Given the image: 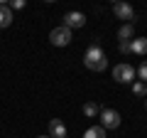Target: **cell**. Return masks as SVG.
Segmentation results:
<instances>
[{
	"label": "cell",
	"mask_w": 147,
	"mask_h": 138,
	"mask_svg": "<svg viewBox=\"0 0 147 138\" xmlns=\"http://www.w3.org/2000/svg\"><path fill=\"white\" fill-rule=\"evenodd\" d=\"M84 64L91 69V72H103V69H105L108 59H105V52L100 49L98 42H93L88 49H86V54H84Z\"/></svg>",
	"instance_id": "1"
},
{
	"label": "cell",
	"mask_w": 147,
	"mask_h": 138,
	"mask_svg": "<svg viewBox=\"0 0 147 138\" xmlns=\"http://www.w3.org/2000/svg\"><path fill=\"white\" fill-rule=\"evenodd\" d=\"M113 79L120 81V84H132V81H135V69L123 62V64H118V67H113Z\"/></svg>",
	"instance_id": "2"
},
{
	"label": "cell",
	"mask_w": 147,
	"mask_h": 138,
	"mask_svg": "<svg viewBox=\"0 0 147 138\" xmlns=\"http://www.w3.org/2000/svg\"><path fill=\"white\" fill-rule=\"evenodd\" d=\"M71 30H69V27H54V30H52V35H49V42H52L54 44V47H66V44L69 42H71Z\"/></svg>",
	"instance_id": "3"
},
{
	"label": "cell",
	"mask_w": 147,
	"mask_h": 138,
	"mask_svg": "<svg viewBox=\"0 0 147 138\" xmlns=\"http://www.w3.org/2000/svg\"><path fill=\"white\" fill-rule=\"evenodd\" d=\"M98 116H100V126L103 128H118L120 126V113L115 109H103Z\"/></svg>",
	"instance_id": "4"
},
{
	"label": "cell",
	"mask_w": 147,
	"mask_h": 138,
	"mask_svg": "<svg viewBox=\"0 0 147 138\" xmlns=\"http://www.w3.org/2000/svg\"><path fill=\"white\" fill-rule=\"evenodd\" d=\"M84 22H86L84 12L71 10V12H66V15H64V27H69V30H74V27H84Z\"/></svg>",
	"instance_id": "5"
},
{
	"label": "cell",
	"mask_w": 147,
	"mask_h": 138,
	"mask_svg": "<svg viewBox=\"0 0 147 138\" xmlns=\"http://www.w3.org/2000/svg\"><path fill=\"white\" fill-rule=\"evenodd\" d=\"M113 12H115L118 20H132V17H135V10H132V5H127V3H115V5H113Z\"/></svg>",
	"instance_id": "6"
},
{
	"label": "cell",
	"mask_w": 147,
	"mask_h": 138,
	"mask_svg": "<svg viewBox=\"0 0 147 138\" xmlns=\"http://www.w3.org/2000/svg\"><path fill=\"white\" fill-rule=\"evenodd\" d=\"M49 138H66V126H64V121H59V118H52V121H49Z\"/></svg>",
	"instance_id": "7"
},
{
	"label": "cell",
	"mask_w": 147,
	"mask_h": 138,
	"mask_svg": "<svg viewBox=\"0 0 147 138\" xmlns=\"http://www.w3.org/2000/svg\"><path fill=\"white\" fill-rule=\"evenodd\" d=\"M12 10H10V5L7 3H0V27H10L12 25Z\"/></svg>",
	"instance_id": "8"
},
{
	"label": "cell",
	"mask_w": 147,
	"mask_h": 138,
	"mask_svg": "<svg viewBox=\"0 0 147 138\" xmlns=\"http://www.w3.org/2000/svg\"><path fill=\"white\" fill-rule=\"evenodd\" d=\"M130 49L132 54H147V37H137V40H130Z\"/></svg>",
	"instance_id": "9"
},
{
	"label": "cell",
	"mask_w": 147,
	"mask_h": 138,
	"mask_svg": "<svg viewBox=\"0 0 147 138\" xmlns=\"http://www.w3.org/2000/svg\"><path fill=\"white\" fill-rule=\"evenodd\" d=\"M132 37H135V27H132L130 22H127V25H123L120 30H118V40H120V42H130Z\"/></svg>",
	"instance_id": "10"
},
{
	"label": "cell",
	"mask_w": 147,
	"mask_h": 138,
	"mask_svg": "<svg viewBox=\"0 0 147 138\" xmlns=\"http://www.w3.org/2000/svg\"><path fill=\"white\" fill-rule=\"evenodd\" d=\"M84 138H105V128L103 126H91L88 131L84 133Z\"/></svg>",
	"instance_id": "11"
},
{
	"label": "cell",
	"mask_w": 147,
	"mask_h": 138,
	"mask_svg": "<svg viewBox=\"0 0 147 138\" xmlns=\"http://www.w3.org/2000/svg\"><path fill=\"white\" fill-rule=\"evenodd\" d=\"M84 113H86L88 118H93V116H98V113H100V109H98V104L88 101V104H84Z\"/></svg>",
	"instance_id": "12"
},
{
	"label": "cell",
	"mask_w": 147,
	"mask_h": 138,
	"mask_svg": "<svg viewBox=\"0 0 147 138\" xmlns=\"http://www.w3.org/2000/svg\"><path fill=\"white\" fill-rule=\"evenodd\" d=\"M132 94L135 96H147V84L145 81H132Z\"/></svg>",
	"instance_id": "13"
},
{
	"label": "cell",
	"mask_w": 147,
	"mask_h": 138,
	"mask_svg": "<svg viewBox=\"0 0 147 138\" xmlns=\"http://www.w3.org/2000/svg\"><path fill=\"white\" fill-rule=\"evenodd\" d=\"M135 74H137V77H140V81H147V62H142V64H140V67H137V69H135Z\"/></svg>",
	"instance_id": "14"
},
{
	"label": "cell",
	"mask_w": 147,
	"mask_h": 138,
	"mask_svg": "<svg viewBox=\"0 0 147 138\" xmlns=\"http://www.w3.org/2000/svg\"><path fill=\"white\" fill-rule=\"evenodd\" d=\"M118 49H120V54H132L130 42H120V44H118Z\"/></svg>",
	"instance_id": "15"
},
{
	"label": "cell",
	"mask_w": 147,
	"mask_h": 138,
	"mask_svg": "<svg viewBox=\"0 0 147 138\" xmlns=\"http://www.w3.org/2000/svg\"><path fill=\"white\" fill-rule=\"evenodd\" d=\"M25 8V0H12L10 3V10H22Z\"/></svg>",
	"instance_id": "16"
},
{
	"label": "cell",
	"mask_w": 147,
	"mask_h": 138,
	"mask_svg": "<svg viewBox=\"0 0 147 138\" xmlns=\"http://www.w3.org/2000/svg\"><path fill=\"white\" fill-rule=\"evenodd\" d=\"M37 138H49V136H37Z\"/></svg>",
	"instance_id": "17"
},
{
	"label": "cell",
	"mask_w": 147,
	"mask_h": 138,
	"mask_svg": "<svg viewBox=\"0 0 147 138\" xmlns=\"http://www.w3.org/2000/svg\"><path fill=\"white\" fill-rule=\"evenodd\" d=\"M145 106H147V99H145Z\"/></svg>",
	"instance_id": "18"
}]
</instances>
